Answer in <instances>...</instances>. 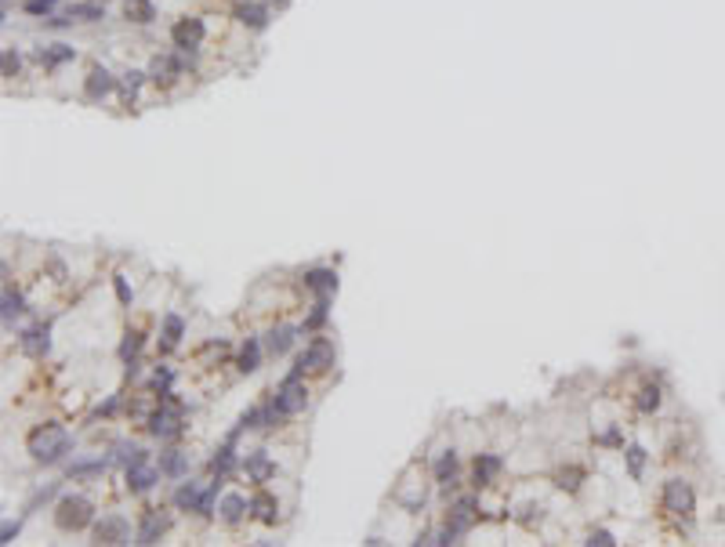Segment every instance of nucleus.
Wrapping results in <instances>:
<instances>
[{"label": "nucleus", "instance_id": "obj_1", "mask_svg": "<svg viewBox=\"0 0 725 547\" xmlns=\"http://www.w3.org/2000/svg\"><path fill=\"white\" fill-rule=\"evenodd\" d=\"M69 449V431L62 428V424H47V428H40V431H33L29 435V453L36 461H59L62 453Z\"/></svg>", "mask_w": 725, "mask_h": 547}, {"label": "nucleus", "instance_id": "obj_2", "mask_svg": "<svg viewBox=\"0 0 725 547\" xmlns=\"http://www.w3.org/2000/svg\"><path fill=\"white\" fill-rule=\"evenodd\" d=\"M664 511L678 515V518H689V515L696 511V497H693V489H689V482L671 479L664 486Z\"/></svg>", "mask_w": 725, "mask_h": 547}, {"label": "nucleus", "instance_id": "obj_3", "mask_svg": "<svg viewBox=\"0 0 725 547\" xmlns=\"http://www.w3.org/2000/svg\"><path fill=\"white\" fill-rule=\"evenodd\" d=\"M54 522L62 525V530H84L91 522V500L84 497H66L59 504V511H54Z\"/></svg>", "mask_w": 725, "mask_h": 547}, {"label": "nucleus", "instance_id": "obj_4", "mask_svg": "<svg viewBox=\"0 0 725 547\" xmlns=\"http://www.w3.org/2000/svg\"><path fill=\"white\" fill-rule=\"evenodd\" d=\"M305 406V385H301V370H294L276 392V413H298Z\"/></svg>", "mask_w": 725, "mask_h": 547}, {"label": "nucleus", "instance_id": "obj_5", "mask_svg": "<svg viewBox=\"0 0 725 547\" xmlns=\"http://www.w3.org/2000/svg\"><path fill=\"white\" fill-rule=\"evenodd\" d=\"M334 362V344L330 341H312L305 348V355L298 359V370L305 373V370H326Z\"/></svg>", "mask_w": 725, "mask_h": 547}, {"label": "nucleus", "instance_id": "obj_6", "mask_svg": "<svg viewBox=\"0 0 725 547\" xmlns=\"http://www.w3.org/2000/svg\"><path fill=\"white\" fill-rule=\"evenodd\" d=\"M204 33H207V26L199 22V18H181V22L171 29V40H174L181 51H189V47H199Z\"/></svg>", "mask_w": 725, "mask_h": 547}, {"label": "nucleus", "instance_id": "obj_7", "mask_svg": "<svg viewBox=\"0 0 725 547\" xmlns=\"http://www.w3.org/2000/svg\"><path fill=\"white\" fill-rule=\"evenodd\" d=\"M95 537H98V544H123L127 540V522L120 515H109L95 525Z\"/></svg>", "mask_w": 725, "mask_h": 547}, {"label": "nucleus", "instance_id": "obj_8", "mask_svg": "<svg viewBox=\"0 0 725 547\" xmlns=\"http://www.w3.org/2000/svg\"><path fill=\"white\" fill-rule=\"evenodd\" d=\"M113 87H116V80L109 77V69H91V72H87V80H84L87 98H95V102H98V98H105Z\"/></svg>", "mask_w": 725, "mask_h": 547}, {"label": "nucleus", "instance_id": "obj_9", "mask_svg": "<svg viewBox=\"0 0 725 547\" xmlns=\"http://www.w3.org/2000/svg\"><path fill=\"white\" fill-rule=\"evenodd\" d=\"M178 77H181V62L174 59V54H163V59L153 62V80H156V84H171V80H178Z\"/></svg>", "mask_w": 725, "mask_h": 547}, {"label": "nucleus", "instance_id": "obj_10", "mask_svg": "<svg viewBox=\"0 0 725 547\" xmlns=\"http://www.w3.org/2000/svg\"><path fill=\"white\" fill-rule=\"evenodd\" d=\"M236 18H240L243 26H250V29H261V26L268 22V8H265V4H254V0H250V4H240V8H236Z\"/></svg>", "mask_w": 725, "mask_h": 547}, {"label": "nucleus", "instance_id": "obj_11", "mask_svg": "<svg viewBox=\"0 0 725 547\" xmlns=\"http://www.w3.org/2000/svg\"><path fill=\"white\" fill-rule=\"evenodd\" d=\"M123 11H127V18H131V22H142V26L156 18L153 0H123Z\"/></svg>", "mask_w": 725, "mask_h": 547}, {"label": "nucleus", "instance_id": "obj_12", "mask_svg": "<svg viewBox=\"0 0 725 547\" xmlns=\"http://www.w3.org/2000/svg\"><path fill=\"white\" fill-rule=\"evenodd\" d=\"M127 482H131V489H138V493H142V489H149V486L156 482V471H153L149 464L135 461V464H131V471H127Z\"/></svg>", "mask_w": 725, "mask_h": 547}, {"label": "nucleus", "instance_id": "obj_13", "mask_svg": "<svg viewBox=\"0 0 725 547\" xmlns=\"http://www.w3.org/2000/svg\"><path fill=\"white\" fill-rule=\"evenodd\" d=\"M497 471H501V461L486 453V457H479V461H475V471H471V479H475V486H489Z\"/></svg>", "mask_w": 725, "mask_h": 547}, {"label": "nucleus", "instance_id": "obj_14", "mask_svg": "<svg viewBox=\"0 0 725 547\" xmlns=\"http://www.w3.org/2000/svg\"><path fill=\"white\" fill-rule=\"evenodd\" d=\"M272 471H276V468H272V461L265 457L261 449H258V453H250V457H247V475H250L254 482H265V479L272 475Z\"/></svg>", "mask_w": 725, "mask_h": 547}, {"label": "nucleus", "instance_id": "obj_15", "mask_svg": "<svg viewBox=\"0 0 725 547\" xmlns=\"http://www.w3.org/2000/svg\"><path fill=\"white\" fill-rule=\"evenodd\" d=\"M163 525H167V522H163V515L149 511V515H145V522H142V530H138V544H153L163 533Z\"/></svg>", "mask_w": 725, "mask_h": 547}, {"label": "nucleus", "instance_id": "obj_16", "mask_svg": "<svg viewBox=\"0 0 725 547\" xmlns=\"http://www.w3.org/2000/svg\"><path fill=\"white\" fill-rule=\"evenodd\" d=\"M153 435H178V413L174 410H160L153 417V424H149Z\"/></svg>", "mask_w": 725, "mask_h": 547}, {"label": "nucleus", "instance_id": "obj_17", "mask_svg": "<svg viewBox=\"0 0 725 547\" xmlns=\"http://www.w3.org/2000/svg\"><path fill=\"white\" fill-rule=\"evenodd\" d=\"M247 507H250V504H247L240 493H229V497L222 500V518H225V522H240Z\"/></svg>", "mask_w": 725, "mask_h": 547}, {"label": "nucleus", "instance_id": "obj_18", "mask_svg": "<svg viewBox=\"0 0 725 547\" xmlns=\"http://www.w3.org/2000/svg\"><path fill=\"white\" fill-rule=\"evenodd\" d=\"M290 344H294V330H290V326H280V330H272V337H268V352L283 355Z\"/></svg>", "mask_w": 725, "mask_h": 547}, {"label": "nucleus", "instance_id": "obj_19", "mask_svg": "<svg viewBox=\"0 0 725 547\" xmlns=\"http://www.w3.org/2000/svg\"><path fill=\"white\" fill-rule=\"evenodd\" d=\"M250 507H254V515H258L261 522H272V518H276V500L265 497V493H261V497H254V500H250Z\"/></svg>", "mask_w": 725, "mask_h": 547}, {"label": "nucleus", "instance_id": "obj_20", "mask_svg": "<svg viewBox=\"0 0 725 547\" xmlns=\"http://www.w3.org/2000/svg\"><path fill=\"white\" fill-rule=\"evenodd\" d=\"M69 59H72V47H66V44H54L51 51H40V62L44 66H62Z\"/></svg>", "mask_w": 725, "mask_h": 547}, {"label": "nucleus", "instance_id": "obj_21", "mask_svg": "<svg viewBox=\"0 0 725 547\" xmlns=\"http://www.w3.org/2000/svg\"><path fill=\"white\" fill-rule=\"evenodd\" d=\"M66 18H84V22H95V18H105V11L98 4H77V8H69Z\"/></svg>", "mask_w": 725, "mask_h": 547}, {"label": "nucleus", "instance_id": "obj_22", "mask_svg": "<svg viewBox=\"0 0 725 547\" xmlns=\"http://www.w3.org/2000/svg\"><path fill=\"white\" fill-rule=\"evenodd\" d=\"M453 471H457V457H453V453H443V461L435 464V479H439V482L450 479L453 482Z\"/></svg>", "mask_w": 725, "mask_h": 547}, {"label": "nucleus", "instance_id": "obj_23", "mask_svg": "<svg viewBox=\"0 0 725 547\" xmlns=\"http://www.w3.org/2000/svg\"><path fill=\"white\" fill-rule=\"evenodd\" d=\"M22 348H26L29 355H36L40 348H47V330H29L26 341H22Z\"/></svg>", "mask_w": 725, "mask_h": 547}, {"label": "nucleus", "instance_id": "obj_24", "mask_svg": "<svg viewBox=\"0 0 725 547\" xmlns=\"http://www.w3.org/2000/svg\"><path fill=\"white\" fill-rule=\"evenodd\" d=\"M240 370L250 373V370H258V341H247V348L240 355Z\"/></svg>", "mask_w": 725, "mask_h": 547}, {"label": "nucleus", "instance_id": "obj_25", "mask_svg": "<svg viewBox=\"0 0 725 547\" xmlns=\"http://www.w3.org/2000/svg\"><path fill=\"white\" fill-rule=\"evenodd\" d=\"M142 77H145V72H138V69L123 72V98H127V102H131V98L138 95V87H142Z\"/></svg>", "mask_w": 725, "mask_h": 547}, {"label": "nucleus", "instance_id": "obj_26", "mask_svg": "<svg viewBox=\"0 0 725 547\" xmlns=\"http://www.w3.org/2000/svg\"><path fill=\"white\" fill-rule=\"evenodd\" d=\"M657 406H660V388H642V392H639V410L652 413Z\"/></svg>", "mask_w": 725, "mask_h": 547}, {"label": "nucleus", "instance_id": "obj_27", "mask_svg": "<svg viewBox=\"0 0 725 547\" xmlns=\"http://www.w3.org/2000/svg\"><path fill=\"white\" fill-rule=\"evenodd\" d=\"M337 279H334V272H308V286H319V290H330Z\"/></svg>", "mask_w": 725, "mask_h": 547}, {"label": "nucleus", "instance_id": "obj_28", "mask_svg": "<svg viewBox=\"0 0 725 547\" xmlns=\"http://www.w3.org/2000/svg\"><path fill=\"white\" fill-rule=\"evenodd\" d=\"M178 504H181V507H185V504H199V489H196L192 482L181 486V489H178Z\"/></svg>", "mask_w": 725, "mask_h": 547}, {"label": "nucleus", "instance_id": "obj_29", "mask_svg": "<svg viewBox=\"0 0 725 547\" xmlns=\"http://www.w3.org/2000/svg\"><path fill=\"white\" fill-rule=\"evenodd\" d=\"M627 461H631V475H642V461H646V453L639 446H631L627 449Z\"/></svg>", "mask_w": 725, "mask_h": 547}, {"label": "nucleus", "instance_id": "obj_30", "mask_svg": "<svg viewBox=\"0 0 725 547\" xmlns=\"http://www.w3.org/2000/svg\"><path fill=\"white\" fill-rule=\"evenodd\" d=\"M54 4H59V0H26V11H29V15H44V11H51Z\"/></svg>", "mask_w": 725, "mask_h": 547}, {"label": "nucleus", "instance_id": "obj_31", "mask_svg": "<svg viewBox=\"0 0 725 547\" xmlns=\"http://www.w3.org/2000/svg\"><path fill=\"white\" fill-rule=\"evenodd\" d=\"M163 330H167V341L174 344V341L181 337V319H178V316H167V326H163Z\"/></svg>", "mask_w": 725, "mask_h": 547}, {"label": "nucleus", "instance_id": "obj_32", "mask_svg": "<svg viewBox=\"0 0 725 547\" xmlns=\"http://www.w3.org/2000/svg\"><path fill=\"white\" fill-rule=\"evenodd\" d=\"M18 312H22V301L11 298V294H4V319H11V316H18Z\"/></svg>", "mask_w": 725, "mask_h": 547}, {"label": "nucleus", "instance_id": "obj_33", "mask_svg": "<svg viewBox=\"0 0 725 547\" xmlns=\"http://www.w3.org/2000/svg\"><path fill=\"white\" fill-rule=\"evenodd\" d=\"M15 72H18V54L8 47L4 51V77H15Z\"/></svg>", "mask_w": 725, "mask_h": 547}, {"label": "nucleus", "instance_id": "obj_34", "mask_svg": "<svg viewBox=\"0 0 725 547\" xmlns=\"http://www.w3.org/2000/svg\"><path fill=\"white\" fill-rule=\"evenodd\" d=\"M588 544H598V547H613L616 540H613L606 530H598V533H591V540H588Z\"/></svg>", "mask_w": 725, "mask_h": 547}, {"label": "nucleus", "instance_id": "obj_35", "mask_svg": "<svg viewBox=\"0 0 725 547\" xmlns=\"http://www.w3.org/2000/svg\"><path fill=\"white\" fill-rule=\"evenodd\" d=\"M163 468H167V471H171V475H178V471H181V468H185V457H181V453H174V457H171L167 464H163Z\"/></svg>", "mask_w": 725, "mask_h": 547}, {"label": "nucleus", "instance_id": "obj_36", "mask_svg": "<svg viewBox=\"0 0 725 547\" xmlns=\"http://www.w3.org/2000/svg\"><path fill=\"white\" fill-rule=\"evenodd\" d=\"M558 486H562V489H577V471H570V475L562 471V475H558Z\"/></svg>", "mask_w": 725, "mask_h": 547}, {"label": "nucleus", "instance_id": "obj_37", "mask_svg": "<svg viewBox=\"0 0 725 547\" xmlns=\"http://www.w3.org/2000/svg\"><path fill=\"white\" fill-rule=\"evenodd\" d=\"M15 533H18V525H11V522H8V525H4V544H11V537H15Z\"/></svg>", "mask_w": 725, "mask_h": 547}]
</instances>
